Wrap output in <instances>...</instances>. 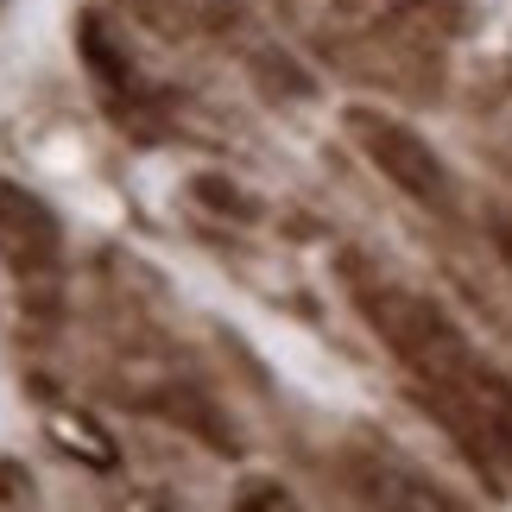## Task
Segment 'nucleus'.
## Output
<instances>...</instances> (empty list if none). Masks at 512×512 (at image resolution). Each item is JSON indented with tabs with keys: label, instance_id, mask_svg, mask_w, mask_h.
Listing matches in <instances>:
<instances>
[{
	"label": "nucleus",
	"instance_id": "obj_1",
	"mask_svg": "<svg viewBox=\"0 0 512 512\" xmlns=\"http://www.w3.org/2000/svg\"><path fill=\"white\" fill-rule=\"evenodd\" d=\"M354 304H361L367 329L399 354L424 386H449L468 361H475V354H468V336L430 298H418V291H405L392 279H361L354 285Z\"/></svg>",
	"mask_w": 512,
	"mask_h": 512
},
{
	"label": "nucleus",
	"instance_id": "obj_2",
	"mask_svg": "<svg viewBox=\"0 0 512 512\" xmlns=\"http://www.w3.org/2000/svg\"><path fill=\"white\" fill-rule=\"evenodd\" d=\"M342 127L354 133V146L367 152V165L392 177L411 203L424 209H456V184H449V165L437 159V146L424 140V133H411L405 121H392L380 108H348Z\"/></svg>",
	"mask_w": 512,
	"mask_h": 512
},
{
	"label": "nucleus",
	"instance_id": "obj_3",
	"mask_svg": "<svg viewBox=\"0 0 512 512\" xmlns=\"http://www.w3.org/2000/svg\"><path fill=\"white\" fill-rule=\"evenodd\" d=\"M57 253H64L57 215L19 184H0V260L13 272H45V266H57Z\"/></svg>",
	"mask_w": 512,
	"mask_h": 512
},
{
	"label": "nucleus",
	"instance_id": "obj_4",
	"mask_svg": "<svg viewBox=\"0 0 512 512\" xmlns=\"http://www.w3.org/2000/svg\"><path fill=\"white\" fill-rule=\"evenodd\" d=\"M152 32L165 38H222L241 26V0H127Z\"/></svg>",
	"mask_w": 512,
	"mask_h": 512
},
{
	"label": "nucleus",
	"instance_id": "obj_5",
	"mask_svg": "<svg viewBox=\"0 0 512 512\" xmlns=\"http://www.w3.org/2000/svg\"><path fill=\"white\" fill-rule=\"evenodd\" d=\"M45 424H51L57 449H70V456H83V462H95V468H114V443L83 418V411H51Z\"/></svg>",
	"mask_w": 512,
	"mask_h": 512
},
{
	"label": "nucleus",
	"instance_id": "obj_6",
	"mask_svg": "<svg viewBox=\"0 0 512 512\" xmlns=\"http://www.w3.org/2000/svg\"><path fill=\"white\" fill-rule=\"evenodd\" d=\"M76 38H83V57H89V70L102 76L108 89H140V83H133V64H127V57L108 45V32H102V19H95V13H83V32H76Z\"/></svg>",
	"mask_w": 512,
	"mask_h": 512
},
{
	"label": "nucleus",
	"instance_id": "obj_7",
	"mask_svg": "<svg viewBox=\"0 0 512 512\" xmlns=\"http://www.w3.org/2000/svg\"><path fill=\"white\" fill-rule=\"evenodd\" d=\"M190 196H196V203H209V209H222V215H234V222H253V215H260V203H253L241 184H228V177H215V171L196 177Z\"/></svg>",
	"mask_w": 512,
	"mask_h": 512
}]
</instances>
